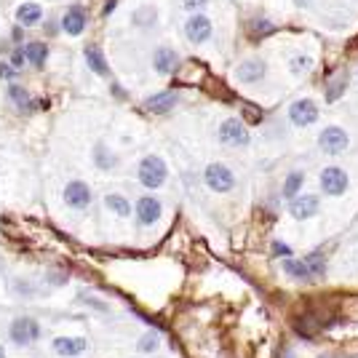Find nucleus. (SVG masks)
Returning <instances> with one entry per match:
<instances>
[{
    "label": "nucleus",
    "mask_w": 358,
    "mask_h": 358,
    "mask_svg": "<svg viewBox=\"0 0 358 358\" xmlns=\"http://www.w3.org/2000/svg\"><path fill=\"white\" fill-rule=\"evenodd\" d=\"M136 179H139L142 187L158 190V187H164L166 179H169V166H166L161 155H145L139 161V166H136Z\"/></svg>",
    "instance_id": "1"
},
{
    "label": "nucleus",
    "mask_w": 358,
    "mask_h": 358,
    "mask_svg": "<svg viewBox=\"0 0 358 358\" xmlns=\"http://www.w3.org/2000/svg\"><path fill=\"white\" fill-rule=\"evenodd\" d=\"M203 182H206V187H209L211 193H230L233 187H236V171L230 169L227 164H220V161H214L203 169Z\"/></svg>",
    "instance_id": "2"
},
{
    "label": "nucleus",
    "mask_w": 358,
    "mask_h": 358,
    "mask_svg": "<svg viewBox=\"0 0 358 358\" xmlns=\"http://www.w3.org/2000/svg\"><path fill=\"white\" fill-rule=\"evenodd\" d=\"M217 134H220V142H222L224 148H233V150L249 148V142H252V131H249V126L241 118H224L220 123V131Z\"/></svg>",
    "instance_id": "3"
},
{
    "label": "nucleus",
    "mask_w": 358,
    "mask_h": 358,
    "mask_svg": "<svg viewBox=\"0 0 358 358\" xmlns=\"http://www.w3.org/2000/svg\"><path fill=\"white\" fill-rule=\"evenodd\" d=\"M41 334H43V329L41 324L30 318V315H19L11 321V327H8V337H11V343L19 345V348H27V345H35L41 340Z\"/></svg>",
    "instance_id": "4"
},
{
    "label": "nucleus",
    "mask_w": 358,
    "mask_h": 358,
    "mask_svg": "<svg viewBox=\"0 0 358 358\" xmlns=\"http://www.w3.org/2000/svg\"><path fill=\"white\" fill-rule=\"evenodd\" d=\"M318 185H321V193L329 195V198H340V195L348 193L350 187V177L343 166H327L321 169V177H318Z\"/></svg>",
    "instance_id": "5"
},
{
    "label": "nucleus",
    "mask_w": 358,
    "mask_h": 358,
    "mask_svg": "<svg viewBox=\"0 0 358 358\" xmlns=\"http://www.w3.org/2000/svg\"><path fill=\"white\" fill-rule=\"evenodd\" d=\"M62 198H64V206L73 211H86L94 201V193H91L89 182L83 179H70L62 190Z\"/></svg>",
    "instance_id": "6"
},
{
    "label": "nucleus",
    "mask_w": 358,
    "mask_h": 358,
    "mask_svg": "<svg viewBox=\"0 0 358 358\" xmlns=\"http://www.w3.org/2000/svg\"><path fill=\"white\" fill-rule=\"evenodd\" d=\"M86 27H89V11H86V6H80V3L67 6L59 19V30L64 35H70V38H80L86 32Z\"/></svg>",
    "instance_id": "7"
},
{
    "label": "nucleus",
    "mask_w": 358,
    "mask_h": 358,
    "mask_svg": "<svg viewBox=\"0 0 358 358\" xmlns=\"http://www.w3.org/2000/svg\"><path fill=\"white\" fill-rule=\"evenodd\" d=\"M348 148H350V136H348L343 126H327L318 134V150L324 155H343Z\"/></svg>",
    "instance_id": "8"
},
{
    "label": "nucleus",
    "mask_w": 358,
    "mask_h": 358,
    "mask_svg": "<svg viewBox=\"0 0 358 358\" xmlns=\"http://www.w3.org/2000/svg\"><path fill=\"white\" fill-rule=\"evenodd\" d=\"M211 35H214V24H211V19L203 11H195V14L185 19V38L193 45L206 43Z\"/></svg>",
    "instance_id": "9"
},
{
    "label": "nucleus",
    "mask_w": 358,
    "mask_h": 358,
    "mask_svg": "<svg viewBox=\"0 0 358 358\" xmlns=\"http://www.w3.org/2000/svg\"><path fill=\"white\" fill-rule=\"evenodd\" d=\"M134 217L142 227H152V224L164 217V203H161V198H155V195H142V198H136Z\"/></svg>",
    "instance_id": "10"
},
{
    "label": "nucleus",
    "mask_w": 358,
    "mask_h": 358,
    "mask_svg": "<svg viewBox=\"0 0 358 358\" xmlns=\"http://www.w3.org/2000/svg\"><path fill=\"white\" fill-rule=\"evenodd\" d=\"M289 120L297 126V129H308L318 120V105L310 96H302L297 102L289 105Z\"/></svg>",
    "instance_id": "11"
},
{
    "label": "nucleus",
    "mask_w": 358,
    "mask_h": 358,
    "mask_svg": "<svg viewBox=\"0 0 358 358\" xmlns=\"http://www.w3.org/2000/svg\"><path fill=\"white\" fill-rule=\"evenodd\" d=\"M318 211H321V201H318V195L299 193V195H294V198H289V214H292L297 222H308V220H313Z\"/></svg>",
    "instance_id": "12"
},
{
    "label": "nucleus",
    "mask_w": 358,
    "mask_h": 358,
    "mask_svg": "<svg viewBox=\"0 0 358 358\" xmlns=\"http://www.w3.org/2000/svg\"><path fill=\"white\" fill-rule=\"evenodd\" d=\"M179 51L177 48H171V45H158L155 51H152V70L158 75H174L179 70Z\"/></svg>",
    "instance_id": "13"
},
{
    "label": "nucleus",
    "mask_w": 358,
    "mask_h": 358,
    "mask_svg": "<svg viewBox=\"0 0 358 358\" xmlns=\"http://www.w3.org/2000/svg\"><path fill=\"white\" fill-rule=\"evenodd\" d=\"M265 75H268V62L259 59V57L241 62L238 67H236V80H238V83H243V86H252V83L265 80Z\"/></svg>",
    "instance_id": "14"
},
{
    "label": "nucleus",
    "mask_w": 358,
    "mask_h": 358,
    "mask_svg": "<svg viewBox=\"0 0 358 358\" xmlns=\"http://www.w3.org/2000/svg\"><path fill=\"white\" fill-rule=\"evenodd\" d=\"M6 94H8V102L14 107H19V110H24V113H32V110H38V107H43L48 105V99H43V102H35L32 99V94L22 83H16V80H11L8 83V89H6Z\"/></svg>",
    "instance_id": "15"
},
{
    "label": "nucleus",
    "mask_w": 358,
    "mask_h": 358,
    "mask_svg": "<svg viewBox=\"0 0 358 358\" xmlns=\"http://www.w3.org/2000/svg\"><path fill=\"white\" fill-rule=\"evenodd\" d=\"M177 105H179L177 91H158V94H152V96L145 99V110L152 113V115H166V113H171Z\"/></svg>",
    "instance_id": "16"
},
{
    "label": "nucleus",
    "mask_w": 358,
    "mask_h": 358,
    "mask_svg": "<svg viewBox=\"0 0 358 358\" xmlns=\"http://www.w3.org/2000/svg\"><path fill=\"white\" fill-rule=\"evenodd\" d=\"M51 350L62 358H78L89 350V343L83 337H57L51 343Z\"/></svg>",
    "instance_id": "17"
},
{
    "label": "nucleus",
    "mask_w": 358,
    "mask_h": 358,
    "mask_svg": "<svg viewBox=\"0 0 358 358\" xmlns=\"http://www.w3.org/2000/svg\"><path fill=\"white\" fill-rule=\"evenodd\" d=\"M16 24H22V27H38V24H43V6L41 3H35V0H27V3H22L19 8H16Z\"/></svg>",
    "instance_id": "18"
},
{
    "label": "nucleus",
    "mask_w": 358,
    "mask_h": 358,
    "mask_svg": "<svg viewBox=\"0 0 358 358\" xmlns=\"http://www.w3.org/2000/svg\"><path fill=\"white\" fill-rule=\"evenodd\" d=\"M83 59L89 64V70L99 78H110V64H107V57L102 54V48L96 43H86L83 45Z\"/></svg>",
    "instance_id": "19"
},
{
    "label": "nucleus",
    "mask_w": 358,
    "mask_h": 358,
    "mask_svg": "<svg viewBox=\"0 0 358 358\" xmlns=\"http://www.w3.org/2000/svg\"><path fill=\"white\" fill-rule=\"evenodd\" d=\"M281 268L289 278H294V281H318L315 278V273L310 270V265L305 262V259H294V257H284V262H281Z\"/></svg>",
    "instance_id": "20"
},
{
    "label": "nucleus",
    "mask_w": 358,
    "mask_h": 358,
    "mask_svg": "<svg viewBox=\"0 0 358 358\" xmlns=\"http://www.w3.org/2000/svg\"><path fill=\"white\" fill-rule=\"evenodd\" d=\"M24 54H27V64L35 67V70H43L45 62H48V54L51 48L45 41H24Z\"/></svg>",
    "instance_id": "21"
},
{
    "label": "nucleus",
    "mask_w": 358,
    "mask_h": 358,
    "mask_svg": "<svg viewBox=\"0 0 358 358\" xmlns=\"http://www.w3.org/2000/svg\"><path fill=\"white\" fill-rule=\"evenodd\" d=\"M118 164H120L118 155L107 148L105 142H96V145H94V166H96L99 171H113V169H118Z\"/></svg>",
    "instance_id": "22"
},
{
    "label": "nucleus",
    "mask_w": 358,
    "mask_h": 358,
    "mask_svg": "<svg viewBox=\"0 0 358 358\" xmlns=\"http://www.w3.org/2000/svg\"><path fill=\"white\" fill-rule=\"evenodd\" d=\"M105 209L113 211L115 217H123V220L134 214V206H131V201H129L126 195H120V193H107L105 195Z\"/></svg>",
    "instance_id": "23"
},
{
    "label": "nucleus",
    "mask_w": 358,
    "mask_h": 358,
    "mask_svg": "<svg viewBox=\"0 0 358 358\" xmlns=\"http://www.w3.org/2000/svg\"><path fill=\"white\" fill-rule=\"evenodd\" d=\"M302 187H305V171L294 169V171H289V174H286L284 185H281V195L289 201V198H294V195L302 193Z\"/></svg>",
    "instance_id": "24"
},
{
    "label": "nucleus",
    "mask_w": 358,
    "mask_h": 358,
    "mask_svg": "<svg viewBox=\"0 0 358 358\" xmlns=\"http://www.w3.org/2000/svg\"><path fill=\"white\" fill-rule=\"evenodd\" d=\"M131 19H134L136 27H145V30H150V27H155V22H158V11H155L152 6H142V8H136Z\"/></svg>",
    "instance_id": "25"
},
{
    "label": "nucleus",
    "mask_w": 358,
    "mask_h": 358,
    "mask_svg": "<svg viewBox=\"0 0 358 358\" xmlns=\"http://www.w3.org/2000/svg\"><path fill=\"white\" fill-rule=\"evenodd\" d=\"M313 70V57H308V54H297V57H292L289 59V73L302 78V75H308Z\"/></svg>",
    "instance_id": "26"
},
{
    "label": "nucleus",
    "mask_w": 358,
    "mask_h": 358,
    "mask_svg": "<svg viewBox=\"0 0 358 358\" xmlns=\"http://www.w3.org/2000/svg\"><path fill=\"white\" fill-rule=\"evenodd\" d=\"M158 348H161V334H158V331H145V334L139 337V343H136V350L145 353V356L155 353Z\"/></svg>",
    "instance_id": "27"
},
{
    "label": "nucleus",
    "mask_w": 358,
    "mask_h": 358,
    "mask_svg": "<svg viewBox=\"0 0 358 358\" xmlns=\"http://www.w3.org/2000/svg\"><path fill=\"white\" fill-rule=\"evenodd\" d=\"M345 89H348V78H345V73H340L337 78H331L327 86V102H337V99L345 94Z\"/></svg>",
    "instance_id": "28"
},
{
    "label": "nucleus",
    "mask_w": 358,
    "mask_h": 358,
    "mask_svg": "<svg viewBox=\"0 0 358 358\" xmlns=\"http://www.w3.org/2000/svg\"><path fill=\"white\" fill-rule=\"evenodd\" d=\"M249 32H252L254 38H265V35H273L275 32V24L270 22V19H262V16H257L249 22Z\"/></svg>",
    "instance_id": "29"
},
{
    "label": "nucleus",
    "mask_w": 358,
    "mask_h": 358,
    "mask_svg": "<svg viewBox=\"0 0 358 358\" xmlns=\"http://www.w3.org/2000/svg\"><path fill=\"white\" fill-rule=\"evenodd\" d=\"M8 62H11L16 70L22 73V70L27 67V54H24V45H14V48L8 51Z\"/></svg>",
    "instance_id": "30"
},
{
    "label": "nucleus",
    "mask_w": 358,
    "mask_h": 358,
    "mask_svg": "<svg viewBox=\"0 0 358 358\" xmlns=\"http://www.w3.org/2000/svg\"><path fill=\"white\" fill-rule=\"evenodd\" d=\"M0 78L11 83V80H16V78H19V70H16V67H14V64H11L8 59L0 62Z\"/></svg>",
    "instance_id": "31"
},
{
    "label": "nucleus",
    "mask_w": 358,
    "mask_h": 358,
    "mask_svg": "<svg viewBox=\"0 0 358 358\" xmlns=\"http://www.w3.org/2000/svg\"><path fill=\"white\" fill-rule=\"evenodd\" d=\"M8 41L14 45H22L24 41H27V27H22V24H14L11 27V35H8Z\"/></svg>",
    "instance_id": "32"
},
{
    "label": "nucleus",
    "mask_w": 358,
    "mask_h": 358,
    "mask_svg": "<svg viewBox=\"0 0 358 358\" xmlns=\"http://www.w3.org/2000/svg\"><path fill=\"white\" fill-rule=\"evenodd\" d=\"M270 249H273L275 257H281V259H284V257H292V246L284 243V241H273V243H270Z\"/></svg>",
    "instance_id": "33"
},
{
    "label": "nucleus",
    "mask_w": 358,
    "mask_h": 358,
    "mask_svg": "<svg viewBox=\"0 0 358 358\" xmlns=\"http://www.w3.org/2000/svg\"><path fill=\"white\" fill-rule=\"evenodd\" d=\"M206 6H209V0H182V8H185V11H190V14L203 11Z\"/></svg>",
    "instance_id": "34"
},
{
    "label": "nucleus",
    "mask_w": 358,
    "mask_h": 358,
    "mask_svg": "<svg viewBox=\"0 0 358 358\" xmlns=\"http://www.w3.org/2000/svg\"><path fill=\"white\" fill-rule=\"evenodd\" d=\"M115 6H118V0H107V3H105V8H102V16H105V19H107V16H110V14H113V11H115Z\"/></svg>",
    "instance_id": "35"
},
{
    "label": "nucleus",
    "mask_w": 358,
    "mask_h": 358,
    "mask_svg": "<svg viewBox=\"0 0 358 358\" xmlns=\"http://www.w3.org/2000/svg\"><path fill=\"white\" fill-rule=\"evenodd\" d=\"M11 48H14V43H11L8 38H6V41H0V54H8Z\"/></svg>",
    "instance_id": "36"
},
{
    "label": "nucleus",
    "mask_w": 358,
    "mask_h": 358,
    "mask_svg": "<svg viewBox=\"0 0 358 358\" xmlns=\"http://www.w3.org/2000/svg\"><path fill=\"white\" fill-rule=\"evenodd\" d=\"M294 6H297V8H310L313 0H294Z\"/></svg>",
    "instance_id": "37"
},
{
    "label": "nucleus",
    "mask_w": 358,
    "mask_h": 358,
    "mask_svg": "<svg viewBox=\"0 0 358 358\" xmlns=\"http://www.w3.org/2000/svg\"><path fill=\"white\" fill-rule=\"evenodd\" d=\"M113 94H115V96H118V99H123V96H126V94H123V89H120L118 83H113Z\"/></svg>",
    "instance_id": "38"
},
{
    "label": "nucleus",
    "mask_w": 358,
    "mask_h": 358,
    "mask_svg": "<svg viewBox=\"0 0 358 358\" xmlns=\"http://www.w3.org/2000/svg\"><path fill=\"white\" fill-rule=\"evenodd\" d=\"M0 358H6V348L3 345H0Z\"/></svg>",
    "instance_id": "39"
},
{
    "label": "nucleus",
    "mask_w": 358,
    "mask_h": 358,
    "mask_svg": "<svg viewBox=\"0 0 358 358\" xmlns=\"http://www.w3.org/2000/svg\"><path fill=\"white\" fill-rule=\"evenodd\" d=\"M356 78H358V70H356Z\"/></svg>",
    "instance_id": "40"
}]
</instances>
